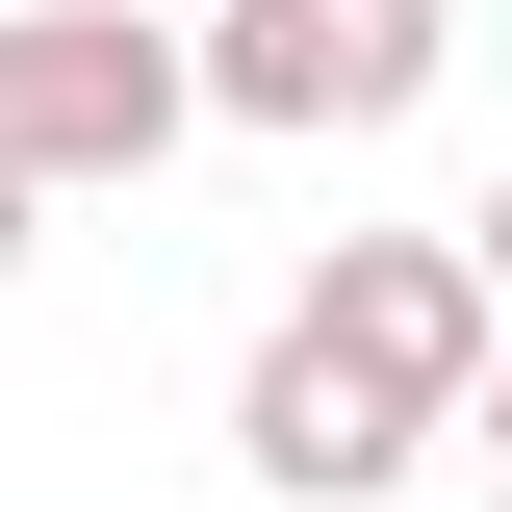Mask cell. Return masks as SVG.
I'll return each mask as SVG.
<instances>
[{
  "mask_svg": "<svg viewBox=\"0 0 512 512\" xmlns=\"http://www.w3.org/2000/svg\"><path fill=\"white\" fill-rule=\"evenodd\" d=\"M180 128H205V26H154V0H0V180L26 205L154 180Z\"/></svg>",
  "mask_w": 512,
  "mask_h": 512,
  "instance_id": "cell-1",
  "label": "cell"
},
{
  "mask_svg": "<svg viewBox=\"0 0 512 512\" xmlns=\"http://www.w3.org/2000/svg\"><path fill=\"white\" fill-rule=\"evenodd\" d=\"M461 77V0H205V128H282V154H359Z\"/></svg>",
  "mask_w": 512,
  "mask_h": 512,
  "instance_id": "cell-2",
  "label": "cell"
},
{
  "mask_svg": "<svg viewBox=\"0 0 512 512\" xmlns=\"http://www.w3.org/2000/svg\"><path fill=\"white\" fill-rule=\"evenodd\" d=\"M282 333H308L359 410H410V436H461L487 359H512V308H487V256H461V231H333L308 282H282Z\"/></svg>",
  "mask_w": 512,
  "mask_h": 512,
  "instance_id": "cell-3",
  "label": "cell"
},
{
  "mask_svg": "<svg viewBox=\"0 0 512 512\" xmlns=\"http://www.w3.org/2000/svg\"><path fill=\"white\" fill-rule=\"evenodd\" d=\"M410 461H436V436H410V410H359L308 333H256V359H231V487H256V512H384Z\"/></svg>",
  "mask_w": 512,
  "mask_h": 512,
  "instance_id": "cell-4",
  "label": "cell"
},
{
  "mask_svg": "<svg viewBox=\"0 0 512 512\" xmlns=\"http://www.w3.org/2000/svg\"><path fill=\"white\" fill-rule=\"evenodd\" d=\"M461 256H487V308H512V154H487V205H461Z\"/></svg>",
  "mask_w": 512,
  "mask_h": 512,
  "instance_id": "cell-5",
  "label": "cell"
},
{
  "mask_svg": "<svg viewBox=\"0 0 512 512\" xmlns=\"http://www.w3.org/2000/svg\"><path fill=\"white\" fill-rule=\"evenodd\" d=\"M26 231H52V205H26V180H0V282H26Z\"/></svg>",
  "mask_w": 512,
  "mask_h": 512,
  "instance_id": "cell-6",
  "label": "cell"
},
{
  "mask_svg": "<svg viewBox=\"0 0 512 512\" xmlns=\"http://www.w3.org/2000/svg\"><path fill=\"white\" fill-rule=\"evenodd\" d=\"M461 436H487V461H512V359H487V410H461Z\"/></svg>",
  "mask_w": 512,
  "mask_h": 512,
  "instance_id": "cell-7",
  "label": "cell"
}]
</instances>
